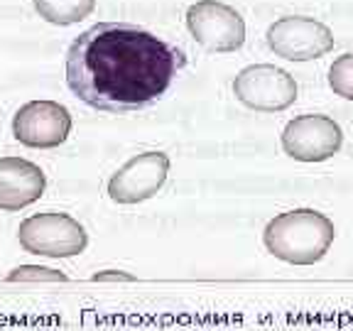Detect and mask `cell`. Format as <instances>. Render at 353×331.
<instances>
[{
	"label": "cell",
	"mask_w": 353,
	"mask_h": 331,
	"mask_svg": "<svg viewBox=\"0 0 353 331\" xmlns=\"http://www.w3.org/2000/svg\"><path fill=\"white\" fill-rule=\"evenodd\" d=\"M282 150L297 162H324L341 150L343 130L334 118L304 113L287 123L282 130Z\"/></svg>",
	"instance_id": "cell-7"
},
{
	"label": "cell",
	"mask_w": 353,
	"mask_h": 331,
	"mask_svg": "<svg viewBox=\"0 0 353 331\" xmlns=\"http://www.w3.org/2000/svg\"><path fill=\"white\" fill-rule=\"evenodd\" d=\"M17 241L25 253L61 260L81 255L88 245V233L74 216L64 211H42L22 221Z\"/></svg>",
	"instance_id": "cell-3"
},
{
	"label": "cell",
	"mask_w": 353,
	"mask_h": 331,
	"mask_svg": "<svg viewBox=\"0 0 353 331\" xmlns=\"http://www.w3.org/2000/svg\"><path fill=\"white\" fill-rule=\"evenodd\" d=\"M105 280H121V282H132L135 277L128 275V272H121V270H103V272H96L94 275V282H105Z\"/></svg>",
	"instance_id": "cell-14"
},
{
	"label": "cell",
	"mask_w": 353,
	"mask_h": 331,
	"mask_svg": "<svg viewBox=\"0 0 353 331\" xmlns=\"http://www.w3.org/2000/svg\"><path fill=\"white\" fill-rule=\"evenodd\" d=\"M294 77L275 64H250L233 79V96L245 108L260 113H280L297 101Z\"/></svg>",
	"instance_id": "cell-4"
},
{
	"label": "cell",
	"mask_w": 353,
	"mask_h": 331,
	"mask_svg": "<svg viewBox=\"0 0 353 331\" xmlns=\"http://www.w3.org/2000/svg\"><path fill=\"white\" fill-rule=\"evenodd\" d=\"M47 174L25 157H0V211H22L44 194Z\"/></svg>",
	"instance_id": "cell-10"
},
{
	"label": "cell",
	"mask_w": 353,
	"mask_h": 331,
	"mask_svg": "<svg viewBox=\"0 0 353 331\" xmlns=\"http://www.w3.org/2000/svg\"><path fill=\"white\" fill-rule=\"evenodd\" d=\"M336 228L316 209H292L277 214L265 226L263 243L272 258L290 265H314L329 253Z\"/></svg>",
	"instance_id": "cell-2"
},
{
	"label": "cell",
	"mask_w": 353,
	"mask_h": 331,
	"mask_svg": "<svg viewBox=\"0 0 353 331\" xmlns=\"http://www.w3.org/2000/svg\"><path fill=\"white\" fill-rule=\"evenodd\" d=\"M184 64L182 50L138 25L99 22L66 52V86L96 110L132 113L157 103Z\"/></svg>",
	"instance_id": "cell-1"
},
{
	"label": "cell",
	"mask_w": 353,
	"mask_h": 331,
	"mask_svg": "<svg viewBox=\"0 0 353 331\" xmlns=\"http://www.w3.org/2000/svg\"><path fill=\"white\" fill-rule=\"evenodd\" d=\"M8 282H66L69 275L54 268H44V265H20L15 270L8 272Z\"/></svg>",
	"instance_id": "cell-13"
},
{
	"label": "cell",
	"mask_w": 353,
	"mask_h": 331,
	"mask_svg": "<svg viewBox=\"0 0 353 331\" xmlns=\"http://www.w3.org/2000/svg\"><path fill=\"white\" fill-rule=\"evenodd\" d=\"M32 6L37 15L50 25L69 28L96 10V0H32Z\"/></svg>",
	"instance_id": "cell-11"
},
{
	"label": "cell",
	"mask_w": 353,
	"mask_h": 331,
	"mask_svg": "<svg viewBox=\"0 0 353 331\" xmlns=\"http://www.w3.org/2000/svg\"><path fill=\"white\" fill-rule=\"evenodd\" d=\"M268 47L277 57L287 61H309L319 59L334 50V32L316 17L307 15H285L268 28Z\"/></svg>",
	"instance_id": "cell-6"
},
{
	"label": "cell",
	"mask_w": 353,
	"mask_h": 331,
	"mask_svg": "<svg viewBox=\"0 0 353 331\" xmlns=\"http://www.w3.org/2000/svg\"><path fill=\"white\" fill-rule=\"evenodd\" d=\"M187 28L206 52H238L245 42V20L236 8L221 0H199L187 10Z\"/></svg>",
	"instance_id": "cell-5"
},
{
	"label": "cell",
	"mask_w": 353,
	"mask_h": 331,
	"mask_svg": "<svg viewBox=\"0 0 353 331\" xmlns=\"http://www.w3.org/2000/svg\"><path fill=\"white\" fill-rule=\"evenodd\" d=\"M170 174V157L160 150H148L118 167L108 179V197L116 204H140L160 192Z\"/></svg>",
	"instance_id": "cell-9"
},
{
	"label": "cell",
	"mask_w": 353,
	"mask_h": 331,
	"mask_svg": "<svg viewBox=\"0 0 353 331\" xmlns=\"http://www.w3.org/2000/svg\"><path fill=\"white\" fill-rule=\"evenodd\" d=\"M329 86L336 96L353 101V52L336 57L329 66Z\"/></svg>",
	"instance_id": "cell-12"
},
{
	"label": "cell",
	"mask_w": 353,
	"mask_h": 331,
	"mask_svg": "<svg viewBox=\"0 0 353 331\" xmlns=\"http://www.w3.org/2000/svg\"><path fill=\"white\" fill-rule=\"evenodd\" d=\"M69 132H72V113L59 101H28L12 116V135L25 148H59L61 143H66Z\"/></svg>",
	"instance_id": "cell-8"
}]
</instances>
